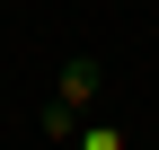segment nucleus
Listing matches in <instances>:
<instances>
[{
    "label": "nucleus",
    "instance_id": "obj_2",
    "mask_svg": "<svg viewBox=\"0 0 159 150\" xmlns=\"http://www.w3.org/2000/svg\"><path fill=\"white\" fill-rule=\"evenodd\" d=\"M80 150H124V133H115V124H89V141Z\"/></svg>",
    "mask_w": 159,
    "mask_h": 150
},
{
    "label": "nucleus",
    "instance_id": "obj_1",
    "mask_svg": "<svg viewBox=\"0 0 159 150\" xmlns=\"http://www.w3.org/2000/svg\"><path fill=\"white\" fill-rule=\"evenodd\" d=\"M53 97L80 115V106H97V97H106V71H97V62H62V88H53Z\"/></svg>",
    "mask_w": 159,
    "mask_h": 150
}]
</instances>
